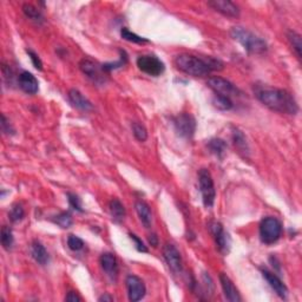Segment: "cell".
<instances>
[{"label":"cell","mask_w":302,"mask_h":302,"mask_svg":"<svg viewBox=\"0 0 302 302\" xmlns=\"http://www.w3.org/2000/svg\"><path fill=\"white\" fill-rule=\"evenodd\" d=\"M288 42L293 47V50L296 53L297 58H301V50H302V42H301V36L295 31H289L287 35Z\"/></svg>","instance_id":"d4e9b609"},{"label":"cell","mask_w":302,"mask_h":302,"mask_svg":"<svg viewBox=\"0 0 302 302\" xmlns=\"http://www.w3.org/2000/svg\"><path fill=\"white\" fill-rule=\"evenodd\" d=\"M208 5L216 12L229 17V18H237L240 16L239 6L229 0H212V2H208Z\"/></svg>","instance_id":"4fadbf2b"},{"label":"cell","mask_w":302,"mask_h":302,"mask_svg":"<svg viewBox=\"0 0 302 302\" xmlns=\"http://www.w3.org/2000/svg\"><path fill=\"white\" fill-rule=\"evenodd\" d=\"M23 12L27 18L35 20V22H42L43 20V15L40 12L39 9L35 8V6L31 4H25L23 6Z\"/></svg>","instance_id":"4316f807"},{"label":"cell","mask_w":302,"mask_h":302,"mask_svg":"<svg viewBox=\"0 0 302 302\" xmlns=\"http://www.w3.org/2000/svg\"><path fill=\"white\" fill-rule=\"evenodd\" d=\"M3 74H4V79L8 81L9 84L12 83V78H13V72L11 70V67L3 64Z\"/></svg>","instance_id":"8d00e7d4"},{"label":"cell","mask_w":302,"mask_h":302,"mask_svg":"<svg viewBox=\"0 0 302 302\" xmlns=\"http://www.w3.org/2000/svg\"><path fill=\"white\" fill-rule=\"evenodd\" d=\"M67 97H69L70 103L72 104L74 108L78 109V110L85 111L86 113V111H91L93 109V105L91 104V102L76 89L70 90Z\"/></svg>","instance_id":"ac0fdd59"},{"label":"cell","mask_w":302,"mask_h":302,"mask_svg":"<svg viewBox=\"0 0 302 302\" xmlns=\"http://www.w3.org/2000/svg\"><path fill=\"white\" fill-rule=\"evenodd\" d=\"M149 243H150L152 247L158 246V237L156 234H152V235L149 236Z\"/></svg>","instance_id":"f35d334b"},{"label":"cell","mask_w":302,"mask_h":302,"mask_svg":"<svg viewBox=\"0 0 302 302\" xmlns=\"http://www.w3.org/2000/svg\"><path fill=\"white\" fill-rule=\"evenodd\" d=\"M18 83L20 89H22L24 92L29 93V94H36L39 90V84L37 78L33 76L32 73L27 72V71H24L19 74L18 77Z\"/></svg>","instance_id":"2e32d148"},{"label":"cell","mask_w":302,"mask_h":302,"mask_svg":"<svg viewBox=\"0 0 302 302\" xmlns=\"http://www.w3.org/2000/svg\"><path fill=\"white\" fill-rule=\"evenodd\" d=\"M67 247L73 252H79L84 248V241L76 235H70L67 237Z\"/></svg>","instance_id":"1f68e13d"},{"label":"cell","mask_w":302,"mask_h":302,"mask_svg":"<svg viewBox=\"0 0 302 302\" xmlns=\"http://www.w3.org/2000/svg\"><path fill=\"white\" fill-rule=\"evenodd\" d=\"M282 225L275 217H264L260 225V239L264 244H273L281 237Z\"/></svg>","instance_id":"277c9868"},{"label":"cell","mask_w":302,"mask_h":302,"mask_svg":"<svg viewBox=\"0 0 302 302\" xmlns=\"http://www.w3.org/2000/svg\"><path fill=\"white\" fill-rule=\"evenodd\" d=\"M207 84H208L210 89L215 92V94H219V96L232 98L242 94L241 93V91L234 85L232 81L227 80L222 77H219V76L210 77L208 81H207Z\"/></svg>","instance_id":"52a82bcc"},{"label":"cell","mask_w":302,"mask_h":302,"mask_svg":"<svg viewBox=\"0 0 302 302\" xmlns=\"http://www.w3.org/2000/svg\"><path fill=\"white\" fill-rule=\"evenodd\" d=\"M254 92L261 103L269 108L270 110L280 114L296 115L298 107L293 94L286 90L276 89L263 85H256L254 87Z\"/></svg>","instance_id":"6da1fadb"},{"label":"cell","mask_w":302,"mask_h":302,"mask_svg":"<svg viewBox=\"0 0 302 302\" xmlns=\"http://www.w3.org/2000/svg\"><path fill=\"white\" fill-rule=\"evenodd\" d=\"M163 256H164V260L168 263L169 268L175 274L182 273V256L174 244L167 243L163 247Z\"/></svg>","instance_id":"30bf717a"},{"label":"cell","mask_w":302,"mask_h":302,"mask_svg":"<svg viewBox=\"0 0 302 302\" xmlns=\"http://www.w3.org/2000/svg\"><path fill=\"white\" fill-rule=\"evenodd\" d=\"M98 301H108V302H111V301H114V297L113 296H110V295L109 294H104V295H102V296L98 298Z\"/></svg>","instance_id":"ab89813d"},{"label":"cell","mask_w":302,"mask_h":302,"mask_svg":"<svg viewBox=\"0 0 302 302\" xmlns=\"http://www.w3.org/2000/svg\"><path fill=\"white\" fill-rule=\"evenodd\" d=\"M65 301L77 302V301H81V297L76 293V291H69V293H67V295L65 296Z\"/></svg>","instance_id":"74e56055"},{"label":"cell","mask_w":302,"mask_h":302,"mask_svg":"<svg viewBox=\"0 0 302 302\" xmlns=\"http://www.w3.org/2000/svg\"><path fill=\"white\" fill-rule=\"evenodd\" d=\"M207 147H208L212 154H214L220 158L225 155V152L227 150V143L223 140H220V138H213V140H210L208 142V144H207Z\"/></svg>","instance_id":"7402d4cb"},{"label":"cell","mask_w":302,"mask_h":302,"mask_svg":"<svg viewBox=\"0 0 302 302\" xmlns=\"http://www.w3.org/2000/svg\"><path fill=\"white\" fill-rule=\"evenodd\" d=\"M220 282H221L223 293H225V296L227 300L232 302H239L242 300L240 296L239 290L236 289V287L234 286L233 281L230 280V277L227 275V274L222 273L221 275H220Z\"/></svg>","instance_id":"e0dca14e"},{"label":"cell","mask_w":302,"mask_h":302,"mask_svg":"<svg viewBox=\"0 0 302 302\" xmlns=\"http://www.w3.org/2000/svg\"><path fill=\"white\" fill-rule=\"evenodd\" d=\"M262 275L264 279H266L267 282L269 283V286L273 288L274 291H275L281 298L287 297L288 288L279 276H276L275 274L271 273V271H269L268 269H262Z\"/></svg>","instance_id":"9a60e30c"},{"label":"cell","mask_w":302,"mask_h":302,"mask_svg":"<svg viewBox=\"0 0 302 302\" xmlns=\"http://www.w3.org/2000/svg\"><path fill=\"white\" fill-rule=\"evenodd\" d=\"M213 104L214 107L219 109V110H230V109H233L234 104L232 102V98L225 97V96H219V94H215V97H214L213 99Z\"/></svg>","instance_id":"484cf974"},{"label":"cell","mask_w":302,"mask_h":302,"mask_svg":"<svg viewBox=\"0 0 302 302\" xmlns=\"http://www.w3.org/2000/svg\"><path fill=\"white\" fill-rule=\"evenodd\" d=\"M209 229L212 232L214 239H215L216 246L222 254H228L229 252V237L228 234L225 232L221 223L210 222Z\"/></svg>","instance_id":"7c38bea8"},{"label":"cell","mask_w":302,"mask_h":302,"mask_svg":"<svg viewBox=\"0 0 302 302\" xmlns=\"http://www.w3.org/2000/svg\"><path fill=\"white\" fill-rule=\"evenodd\" d=\"M52 221L56 223V225L62 227V228H64V229L70 228V227L72 226V223H73L72 216H71L69 213H60L59 215L53 217Z\"/></svg>","instance_id":"f1b7e54d"},{"label":"cell","mask_w":302,"mask_h":302,"mask_svg":"<svg viewBox=\"0 0 302 302\" xmlns=\"http://www.w3.org/2000/svg\"><path fill=\"white\" fill-rule=\"evenodd\" d=\"M2 130L6 135H13V134H15V129H13L12 125L10 124L8 118L5 117V115H2Z\"/></svg>","instance_id":"836d02e7"},{"label":"cell","mask_w":302,"mask_h":302,"mask_svg":"<svg viewBox=\"0 0 302 302\" xmlns=\"http://www.w3.org/2000/svg\"><path fill=\"white\" fill-rule=\"evenodd\" d=\"M31 255L36 262L42 264V266H45L50 261L49 253H47L45 247L38 241H33L31 244Z\"/></svg>","instance_id":"ffe728a7"},{"label":"cell","mask_w":302,"mask_h":302,"mask_svg":"<svg viewBox=\"0 0 302 302\" xmlns=\"http://www.w3.org/2000/svg\"><path fill=\"white\" fill-rule=\"evenodd\" d=\"M230 36L234 40L240 43L247 52L253 54H262L268 50L266 40L261 37L256 36L255 33L250 32L249 30L241 26H235L230 30Z\"/></svg>","instance_id":"3957f363"},{"label":"cell","mask_w":302,"mask_h":302,"mask_svg":"<svg viewBox=\"0 0 302 302\" xmlns=\"http://www.w3.org/2000/svg\"><path fill=\"white\" fill-rule=\"evenodd\" d=\"M79 69L84 74H86L93 83L96 84H103L104 74H103V66L99 65L97 62H93L89 58H84L80 60Z\"/></svg>","instance_id":"9c48e42d"},{"label":"cell","mask_w":302,"mask_h":302,"mask_svg":"<svg viewBox=\"0 0 302 302\" xmlns=\"http://www.w3.org/2000/svg\"><path fill=\"white\" fill-rule=\"evenodd\" d=\"M135 208H136V213H137L141 222L143 223L145 228H150L152 223V213L148 203L144 201H141L140 199V201L135 203Z\"/></svg>","instance_id":"d6986e66"},{"label":"cell","mask_w":302,"mask_h":302,"mask_svg":"<svg viewBox=\"0 0 302 302\" xmlns=\"http://www.w3.org/2000/svg\"><path fill=\"white\" fill-rule=\"evenodd\" d=\"M130 239L134 241L135 242V244H136V249L138 250V252H142V253H148V248H147V246H145V244L142 242V240L140 239V237H137L135 235V234H130Z\"/></svg>","instance_id":"e575fe53"},{"label":"cell","mask_w":302,"mask_h":302,"mask_svg":"<svg viewBox=\"0 0 302 302\" xmlns=\"http://www.w3.org/2000/svg\"><path fill=\"white\" fill-rule=\"evenodd\" d=\"M137 66L142 72L152 77H158L164 72L165 66L161 59L152 54H143L137 58Z\"/></svg>","instance_id":"8992f818"},{"label":"cell","mask_w":302,"mask_h":302,"mask_svg":"<svg viewBox=\"0 0 302 302\" xmlns=\"http://www.w3.org/2000/svg\"><path fill=\"white\" fill-rule=\"evenodd\" d=\"M25 216V212H24V208L20 205H15L10 210L9 213V217L12 222H19L22 221Z\"/></svg>","instance_id":"4dcf8cb0"},{"label":"cell","mask_w":302,"mask_h":302,"mask_svg":"<svg viewBox=\"0 0 302 302\" xmlns=\"http://www.w3.org/2000/svg\"><path fill=\"white\" fill-rule=\"evenodd\" d=\"M198 183L199 190H201L203 205L206 208H212L215 203L216 190L214 185V181L208 169H201L198 172Z\"/></svg>","instance_id":"5b68a950"},{"label":"cell","mask_w":302,"mask_h":302,"mask_svg":"<svg viewBox=\"0 0 302 302\" xmlns=\"http://www.w3.org/2000/svg\"><path fill=\"white\" fill-rule=\"evenodd\" d=\"M121 36H122V38L128 40V42H131V43H136V44L149 43V40L147 38H143V37L137 36L136 33L129 31L127 27H123V29L121 30Z\"/></svg>","instance_id":"83f0119b"},{"label":"cell","mask_w":302,"mask_h":302,"mask_svg":"<svg viewBox=\"0 0 302 302\" xmlns=\"http://www.w3.org/2000/svg\"><path fill=\"white\" fill-rule=\"evenodd\" d=\"M0 241H2V246L5 250H10L12 248L15 239H13V233L10 227H3L2 233H0Z\"/></svg>","instance_id":"cb8c5ba5"},{"label":"cell","mask_w":302,"mask_h":302,"mask_svg":"<svg viewBox=\"0 0 302 302\" xmlns=\"http://www.w3.org/2000/svg\"><path fill=\"white\" fill-rule=\"evenodd\" d=\"M26 52H27V54H29V57H30V59H31L33 66H35L37 70L42 71L43 70V62H42V59L39 58L38 54H37L36 52H33L32 50H26Z\"/></svg>","instance_id":"d6a6232c"},{"label":"cell","mask_w":302,"mask_h":302,"mask_svg":"<svg viewBox=\"0 0 302 302\" xmlns=\"http://www.w3.org/2000/svg\"><path fill=\"white\" fill-rule=\"evenodd\" d=\"M174 127L183 138H191L196 130V121L190 114L182 113L174 118Z\"/></svg>","instance_id":"ba28073f"},{"label":"cell","mask_w":302,"mask_h":302,"mask_svg":"<svg viewBox=\"0 0 302 302\" xmlns=\"http://www.w3.org/2000/svg\"><path fill=\"white\" fill-rule=\"evenodd\" d=\"M233 141H234V145H235V148L239 150V152L244 155L248 154L249 147H248V143H247L246 137H244L242 132L237 130V129L233 132Z\"/></svg>","instance_id":"603a6c76"},{"label":"cell","mask_w":302,"mask_h":302,"mask_svg":"<svg viewBox=\"0 0 302 302\" xmlns=\"http://www.w3.org/2000/svg\"><path fill=\"white\" fill-rule=\"evenodd\" d=\"M109 210H110L111 217L116 223H122L125 219V208L124 206L122 205V202L120 199L114 198L110 201V205H109Z\"/></svg>","instance_id":"44dd1931"},{"label":"cell","mask_w":302,"mask_h":302,"mask_svg":"<svg viewBox=\"0 0 302 302\" xmlns=\"http://www.w3.org/2000/svg\"><path fill=\"white\" fill-rule=\"evenodd\" d=\"M125 283H127L128 288L129 300L136 302L142 300V298L144 297L147 289H145L144 282L140 277L136 275H129L127 280H125Z\"/></svg>","instance_id":"8fae6325"},{"label":"cell","mask_w":302,"mask_h":302,"mask_svg":"<svg viewBox=\"0 0 302 302\" xmlns=\"http://www.w3.org/2000/svg\"><path fill=\"white\" fill-rule=\"evenodd\" d=\"M132 132H134L135 138L140 142H145L148 138V131L143 124L135 122L132 123Z\"/></svg>","instance_id":"f546056e"},{"label":"cell","mask_w":302,"mask_h":302,"mask_svg":"<svg viewBox=\"0 0 302 302\" xmlns=\"http://www.w3.org/2000/svg\"><path fill=\"white\" fill-rule=\"evenodd\" d=\"M67 197H69V203L74 210H78V212H83V209H81L80 199L78 198V196L73 195V194H67Z\"/></svg>","instance_id":"d590c367"},{"label":"cell","mask_w":302,"mask_h":302,"mask_svg":"<svg viewBox=\"0 0 302 302\" xmlns=\"http://www.w3.org/2000/svg\"><path fill=\"white\" fill-rule=\"evenodd\" d=\"M102 269L113 281H116L118 275V263L116 256L113 253H104L99 257Z\"/></svg>","instance_id":"5bb4252c"},{"label":"cell","mask_w":302,"mask_h":302,"mask_svg":"<svg viewBox=\"0 0 302 302\" xmlns=\"http://www.w3.org/2000/svg\"><path fill=\"white\" fill-rule=\"evenodd\" d=\"M175 65L182 72L192 77L208 76L213 71L223 69L222 62L213 57H198L192 54H178L175 58Z\"/></svg>","instance_id":"7a4b0ae2"}]
</instances>
